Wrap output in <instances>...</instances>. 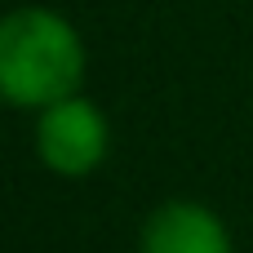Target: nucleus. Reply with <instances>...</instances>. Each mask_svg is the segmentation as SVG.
<instances>
[{
  "mask_svg": "<svg viewBox=\"0 0 253 253\" xmlns=\"http://www.w3.org/2000/svg\"><path fill=\"white\" fill-rule=\"evenodd\" d=\"M84 80L80 31L44 4H22L0 13V102L44 111Z\"/></svg>",
  "mask_w": 253,
  "mask_h": 253,
  "instance_id": "1",
  "label": "nucleus"
},
{
  "mask_svg": "<svg viewBox=\"0 0 253 253\" xmlns=\"http://www.w3.org/2000/svg\"><path fill=\"white\" fill-rule=\"evenodd\" d=\"M111 151V125L102 107L84 93H71L36 111V156L58 178H89Z\"/></svg>",
  "mask_w": 253,
  "mask_h": 253,
  "instance_id": "2",
  "label": "nucleus"
},
{
  "mask_svg": "<svg viewBox=\"0 0 253 253\" xmlns=\"http://www.w3.org/2000/svg\"><path fill=\"white\" fill-rule=\"evenodd\" d=\"M138 253H231V231L200 200H165L142 222Z\"/></svg>",
  "mask_w": 253,
  "mask_h": 253,
  "instance_id": "3",
  "label": "nucleus"
}]
</instances>
